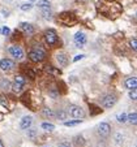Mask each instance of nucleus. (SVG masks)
<instances>
[{"label":"nucleus","instance_id":"1","mask_svg":"<svg viewBox=\"0 0 137 147\" xmlns=\"http://www.w3.org/2000/svg\"><path fill=\"white\" fill-rule=\"evenodd\" d=\"M46 57V52L42 47H34L33 50L29 52V59L34 63H38V61H42Z\"/></svg>","mask_w":137,"mask_h":147},{"label":"nucleus","instance_id":"2","mask_svg":"<svg viewBox=\"0 0 137 147\" xmlns=\"http://www.w3.org/2000/svg\"><path fill=\"white\" fill-rule=\"evenodd\" d=\"M68 113L71 115V117H73V119H76V120H81V119H84V116H85L82 108L78 106H69Z\"/></svg>","mask_w":137,"mask_h":147},{"label":"nucleus","instance_id":"3","mask_svg":"<svg viewBox=\"0 0 137 147\" xmlns=\"http://www.w3.org/2000/svg\"><path fill=\"white\" fill-rule=\"evenodd\" d=\"M97 130H98V134L102 137V138H107L111 133V126H110L107 122H101V124L97 126Z\"/></svg>","mask_w":137,"mask_h":147},{"label":"nucleus","instance_id":"4","mask_svg":"<svg viewBox=\"0 0 137 147\" xmlns=\"http://www.w3.org/2000/svg\"><path fill=\"white\" fill-rule=\"evenodd\" d=\"M8 52L13 56L16 60H22L24 59V50L20 46H11L8 48Z\"/></svg>","mask_w":137,"mask_h":147},{"label":"nucleus","instance_id":"5","mask_svg":"<svg viewBox=\"0 0 137 147\" xmlns=\"http://www.w3.org/2000/svg\"><path fill=\"white\" fill-rule=\"evenodd\" d=\"M45 40H46V43H47V45H50V46H54L55 43H58V35H56L55 30H52V29L46 30Z\"/></svg>","mask_w":137,"mask_h":147},{"label":"nucleus","instance_id":"6","mask_svg":"<svg viewBox=\"0 0 137 147\" xmlns=\"http://www.w3.org/2000/svg\"><path fill=\"white\" fill-rule=\"evenodd\" d=\"M115 103H116V96L112 94L106 95V96L102 99V106H103L104 108H111Z\"/></svg>","mask_w":137,"mask_h":147},{"label":"nucleus","instance_id":"7","mask_svg":"<svg viewBox=\"0 0 137 147\" xmlns=\"http://www.w3.org/2000/svg\"><path fill=\"white\" fill-rule=\"evenodd\" d=\"M14 68V61L11 60V59H3L0 60V69L4 70V72H8V70H12Z\"/></svg>","mask_w":137,"mask_h":147},{"label":"nucleus","instance_id":"8","mask_svg":"<svg viewBox=\"0 0 137 147\" xmlns=\"http://www.w3.org/2000/svg\"><path fill=\"white\" fill-rule=\"evenodd\" d=\"M31 125H33V117L24 116L22 119H21V122H20V128L22 129V130H28Z\"/></svg>","mask_w":137,"mask_h":147},{"label":"nucleus","instance_id":"9","mask_svg":"<svg viewBox=\"0 0 137 147\" xmlns=\"http://www.w3.org/2000/svg\"><path fill=\"white\" fill-rule=\"evenodd\" d=\"M86 35H85L84 33H81V31H78V33H76L75 35V43L77 47H82V46L86 43Z\"/></svg>","mask_w":137,"mask_h":147},{"label":"nucleus","instance_id":"10","mask_svg":"<svg viewBox=\"0 0 137 147\" xmlns=\"http://www.w3.org/2000/svg\"><path fill=\"white\" fill-rule=\"evenodd\" d=\"M20 28H21V30H22L25 34H28V35H31V34L34 33V26L31 25V24H29V22L20 24Z\"/></svg>","mask_w":137,"mask_h":147},{"label":"nucleus","instance_id":"11","mask_svg":"<svg viewBox=\"0 0 137 147\" xmlns=\"http://www.w3.org/2000/svg\"><path fill=\"white\" fill-rule=\"evenodd\" d=\"M56 60H58V63L60 64V67H67L68 63H69V60H68L65 53H58V55H56Z\"/></svg>","mask_w":137,"mask_h":147},{"label":"nucleus","instance_id":"12","mask_svg":"<svg viewBox=\"0 0 137 147\" xmlns=\"http://www.w3.org/2000/svg\"><path fill=\"white\" fill-rule=\"evenodd\" d=\"M125 87L131 89H136L137 87V77H129L125 80Z\"/></svg>","mask_w":137,"mask_h":147},{"label":"nucleus","instance_id":"13","mask_svg":"<svg viewBox=\"0 0 137 147\" xmlns=\"http://www.w3.org/2000/svg\"><path fill=\"white\" fill-rule=\"evenodd\" d=\"M11 81L8 78H3V80H0V89L3 90H9L11 89Z\"/></svg>","mask_w":137,"mask_h":147},{"label":"nucleus","instance_id":"14","mask_svg":"<svg viewBox=\"0 0 137 147\" xmlns=\"http://www.w3.org/2000/svg\"><path fill=\"white\" fill-rule=\"evenodd\" d=\"M55 117L58 120H62V121H64V120L68 117V113L65 111H63V109H59L58 112H55Z\"/></svg>","mask_w":137,"mask_h":147},{"label":"nucleus","instance_id":"15","mask_svg":"<svg viewBox=\"0 0 137 147\" xmlns=\"http://www.w3.org/2000/svg\"><path fill=\"white\" fill-rule=\"evenodd\" d=\"M22 87H24L22 83H18V82H16V81H14L13 85L11 86V89L13 90L14 92H21V91H22Z\"/></svg>","mask_w":137,"mask_h":147},{"label":"nucleus","instance_id":"16","mask_svg":"<svg viewBox=\"0 0 137 147\" xmlns=\"http://www.w3.org/2000/svg\"><path fill=\"white\" fill-rule=\"evenodd\" d=\"M127 121H129L132 125H137V112H133V113L128 115V116H127Z\"/></svg>","mask_w":137,"mask_h":147},{"label":"nucleus","instance_id":"17","mask_svg":"<svg viewBox=\"0 0 137 147\" xmlns=\"http://www.w3.org/2000/svg\"><path fill=\"white\" fill-rule=\"evenodd\" d=\"M42 115L45 117H47V119H52V117H55V112H54L52 109H50V108H45V109H43Z\"/></svg>","mask_w":137,"mask_h":147},{"label":"nucleus","instance_id":"18","mask_svg":"<svg viewBox=\"0 0 137 147\" xmlns=\"http://www.w3.org/2000/svg\"><path fill=\"white\" fill-rule=\"evenodd\" d=\"M37 5H38L41 9H43V8H50L51 4H50V1H48V0H38Z\"/></svg>","mask_w":137,"mask_h":147},{"label":"nucleus","instance_id":"19","mask_svg":"<svg viewBox=\"0 0 137 147\" xmlns=\"http://www.w3.org/2000/svg\"><path fill=\"white\" fill-rule=\"evenodd\" d=\"M37 134H38V130H37L35 128H31V126H30V128L28 129V137H29L30 139H34V138H35Z\"/></svg>","mask_w":137,"mask_h":147},{"label":"nucleus","instance_id":"20","mask_svg":"<svg viewBox=\"0 0 137 147\" xmlns=\"http://www.w3.org/2000/svg\"><path fill=\"white\" fill-rule=\"evenodd\" d=\"M41 11H42V16L45 17L46 20H51V17H52V13H51L50 8H43V9H41Z\"/></svg>","mask_w":137,"mask_h":147},{"label":"nucleus","instance_id":"21","mask_svg":"<svg viewBox=\"0 0 137 147\" xmlns=\"http://www.w3.org/2000/svg\"><path fill=\"white\" fill-rule=\"evenodd\" d=\"M42 129H45L46 131H52L55 129V125L54 124H48V122H43L42 124Z\"/></svg>","mask_w":137,"mask_h":147},{"label":"nucleus","instance_id":"22","mask_svg":"<svg viewBox=\"0 0 137 147\" xmlns=\"http://www.w3.org/2000/svg\"><path fill=\"white\" fill-rule=\"evenodd\" d=\"M46 70H47L48 73H51V74H52V76H58V74H60V73H62V70H58V69H55V68H54V67H51V65H50V67H47V68H46Z\"/></svg>","mask_w":137,"mask_h":147},{"label":"nucleus","instance_id":"23","mask_svg":"<svg viewBox=\"0 0 137 147\" xmlns=\"http://www.w3.org/2000/svg\"><path fill=\"white\" fill-rule=\"evenodd\" d=\"M127 116H128V115L123 112V113L117 115V116H116V120H117L119 122H127Z\"/></svg>","mask_w":137,"mask_h":147},{"label":"nucleus","instance_id":"24","mask_svg":"<svg viewBox=\"0 0 137 147\" xmlns=\"http://www.w3.org/2000/svg\"><path fill=\"white\" fill-rule=\"evenodd\" d=\"M129 98H131L132 100H137V87L129 90Z\"/></svg>","mask_w":137,"mask_h":147},{"label":"nucleus","instance_id":"25","mask_svg":"<svg viewBox=\"0 0 137 147\" xmlns=\"http://www.w3.org/2000/svg\"><path fill=\"white\" fill-rule=\"evenodd\" d=\"M81 122V120H73V121H65L64 125L65 126H76V125H78Z\"/></svg>","mask_w":137,"mask_h":147},{"label":"nucleus","instance_id":"26","mask_svg":"<svg viewBox=\"0 0 137 147\" xmlns=\"http://www.w3.org/2000/svg\"><path fill=\"white\" fill-rule=\"evenodd\" d=\"M75 143H76V146H77V147H80V144L82 146V144L85 143V141H84V138H82V137L78 136V137H76V138H75Z\"/></svg>","mask_w":137,"mask_h":147},{"label":"nucleus","instance_id":"27","mask_svg":"<svg viewBox=\"0 0 137 147\" xmlns=\"http://www.w3.org/2000/svg\"><path fill=\"white\" fill-rule=\"evenodd\" d=\"M129 45H131V48L133 51H137V39H131V42H129Z\"/></svg>","mask_w":137,"mask_h":147},{"label":"nucleus","instance_id":"28","mask_svg":"<svg viewBox=\"0 0 137 147\" xmlns=\"http://www.w3.org/2000/svg\"><path fill=\"white\" fill-rule=\"evenodd\" d=\"M14 81L18 83H22V85H25V78L22 77V76H17L16 78H14Z\"/></svg>","mask_w":137,"mask_h":147},{"label":"nucleus","instance_id":"29","mask_svg":"<svg viewBox=\"0 0 137 147\" xmlns=\"http://www.w3.org/2000/svg\"><path fill=\"white\" fill-rule=\"evenodd\" d=\"M31 4L30 3H25V4H22V5H21V9H22V11H29V9H31Z\"/></svg>","mask_w":137,"mask_h":147},{"label":"nucleus","instance_id":"30","mask_svg":"<svg viewBox=\"0 0 137 147\" xmlns=\"http://www.w3.org/2000/svg\"><path fill=\"white\" fill-rule=\"evenodd\" d=\"M9 33H11V29H9V28H7V26L1 28V34H3V35H8Z\"/></svg>","mask_w":137,"mask_h":147},{"label":"nucleus","instance_id":"31","mask_svg":"<svg viewBox=\"0 0 137 147\" xmlns=\"http://www.w3.org/2000/svg\"><path fill=\"white\" fill-rule=\"evenodd\" d=\"M58 147H71V143L69 142H62V143H59Z\"/></svg>","mask_w":137,"mask_h":147},{"label":"nucleus","instance_id":"32","mask_svg":"<svg viewBox=\"0 0 137 147\" xmlns=\"http://www.w3.org/2000/svg\"><path fill=\"white\" fill-rule=\"evenodd\" d=\"M121 139H123V137H121V134H116V143H121Z\"/></svg>","mask_w":137,"mask_h":147},{"label":"nucleus","instance_id":"33","mask_svg":"<svg viewBox=\"0 0 137 147\" xmlns=\"http://www.w3.org/2000/svg\"><path fill=\"white\" fill-rule=\"evenodd\" d=\"M84 57H85V55H77V56H76L75 59H73V61H75V63H76V61L81 60V59H84Z\"/></svg>","mask_w":137,"mask_h":147},{"label":"nucleus","instance_id":"34","mask_svg":"<svg viewBox=\"0 0 137 147\" xmlns=\"http://www.w3.org/2000/svg\"><path fill=\"white\" fill-rule=\"evenodd\" d=\"M0 147H3V143H1V141H0Z\"/></svg>","mask_w":137,"mask_h":147},{"label":"nucleus","instance_id":"35","mask_svg":"<svg viewBox=\"0 0 137 147\" xmlns=\"http://www.w3.org/2000/svg\"><path fill=\"white\" fill-rule=\"evenodd\" d=\"M0 33H1V29H0Z\"/></svg>","mask_w":137,"mask_h":147},{"label":"nucleus","instance_id":"36","mask_svg":"<svg viewBox=\"0 0 137 147\" xmlns=\"http://www.w3.org/2000/svg\"><path fill=\"white\" fill-rule=\"evenodd\" d=\"M136 16H137V14H136Z\"/></svg>","mask_w":137,"mask_h":147}]
</instances>
